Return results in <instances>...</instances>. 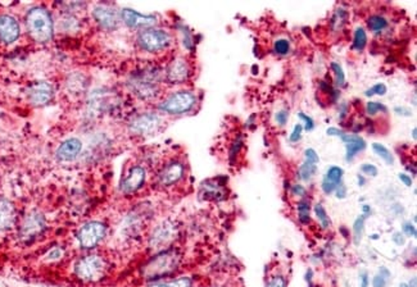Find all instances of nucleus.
Here are the masks:
<instances>
[{
  "mask_svg": "<svg viewBox=\"0 0 417 287\" xmlns=\"http://www.w3.org/2000/svg\"><path fill=\"white\" fill-rule=\"evenodd\" d=\"M180 261L182 254L177 249L159 251L143 266L142 276L151 282L167 278L177 270Z\"/></svg>",
  "mask_w": 417,
  "mask_h": 287,
  "instance_id": "f257e3e1",
  "label": "nucleus"
},
{
  "mask_svg": "<svg viewBox=\"0 0 417 287\" xmlns=\"http://www.w3.org/2000/svg\"><path fill=\"white\" fill-rule=\"evenodd\" d=\"M25 25L28 36L37 44H48L55 36V21L44 7L39 6L30 9L25 17Z\"/></svg>",
  "mask_w": 417,
  "mask_h": 287,
  "instance_id": "f03ea898",
  "label": "nucleus"
},
{
  "mask_svg": "<svg viewBox=\"0 0 417 287\" xmlns=\"http://www.w3.org/2000/svg\"><path fill=\"white\" fill-rule=\"evenodd\" d=\"M162 75L155 68H144L135 72L127 81L130 91L140 100H153L161 95Z\"/></svg>",
  "mask_w": 417,
  "mask_h": 287,
  "instance_id": "7ed1b4c3",
  "label": "nucleus"
},
{
  "mask_svg": "<svg viewBox=\"0 0 417 287\" xmlns=\"http://www.w3.org/2000/svg\"><path fill=\"white\" fill-rule=\"evenodd\" d=\"M198 106V95L193 90L182 89L166 95L158 103V110L167 116H184Z\"/></svg>",
  "mask_w": 417,
  "mask_h": 287,
  "instance_id": "20e7f679",
  "label": "nucleus"
},
{
  "mask_svg": "<svg viewBox=\"0 0 417 287\" xmlns=\"http://www.w3.org/2000/svg\"><path fill=\"white\" fill-rule=\"evenodd\" d=\"M173 37L170 31L159 27L140 30L136 35V45L142 52L149 54L161 53L173 45Z\"/></svg>",
  "mask_w": 417,
  "mask_h": 287,
  "instance_id": "39448f33",
  "label": "nucleus"
},
{
  "mask_svg": "<svg viewBox=\"0 0 417 287\" xmlns=\"http://www.w3.org/2000/svg\"><path fill=\"white\" fill-rule=\"evenodd\" d=\"M107 260L99 254H88L76 261L75 275L82 282H98L107 273Z\"/></svg>",
  "mask_w": 417,
  "mask_h": 287,
  "instance_id": "423d86ee",
  "label": "nucleus"
},
{
  "mask_svg": "<svg viewBox=\"0 0 417 287\" xmlns=\"http://www.w3.org/2000/svg\"><path fill=\"white\" fill-rule=\"evenodd\" d=\"M164 126V117L157 112H143L131 117L127 130L133 136L148 137L157 134Z\"/></svg>",
  "mask_w": 417,
  "mask_h": 287,
  "instance_id": "0eeeda50",
  "label": "nucleus"
},
{
  "mask_svg": "<svg viewBox=\"0 0 417 287\" xmlns=\"http://www.w3.org/2000/svg\"><path fill=\"white\" fill-rule=\"evenodd\" d=\"M46 230V219L37 210H32L23 217L19 224V239L23 242L34 241Z\"/></svg>",
  "mask_w": 417,
  "mask_h": 287,
  "instance_id": "6e6552de",
  "label": "nucleus"
},
{
  "mask_svg": "<svg viewBox=\"0 0 417 287\" xmlns=\"http://www.w3.org/2000/svg\"><path fill=\"white\" fill-rule=\"evenodd\" d=\"M107 227L99 221H91L84 224L77 231L76 239L79 245L84 250H91L99 245L101 240L106 237Z\"/></svg>",
  "mask_w": 417,
  "mask_h": 287,
  "instance_id": "1a4fd4ad",
  "label": "nucleus"
},
{
  "mask_svg": "<svg viewBox=\"0 0 417 287\" xmlns=\"http://www.w3.org/2000/svg\"><path fill=\"white\" fill-rule=\"evenodd\" d=\"M177 232L179 228L176 224L171 221H164L162 224H158L153 230V232L151 233L149 248L157 253L170 249L171 244L176 240Z\"/></svg>",
  "mask_w": 417,
  "mask_h": 287,
  "instance_id": "9d476101",
  "label": "nucleus"
},
{
  "mask_svg": "<svg viewBox=\"0 0 417 287\" xmlns=\"http://www.w3.org/2000/svg\"><path fill=\"white\" fill-rule=\"evenodd\" d=\"M191 77V62L182 55L173 58L164 70V81L170 85H182L188 82Z\"/></svg>",
  "mask_w": 417,
  "mask_h": 287,
  "instance_id": "9b49d317",
  "label": "nucleus"
},
{
  "mask_svg": "<svg viewBox=\"0 0 417 287\" xmlns=\"http://www.w3.org/2000/svg\"><path fill=\"white\" fill-rule=\"evenodd\" d=\"M26 97L34 107H44L55 98V88L48 81H37L28 86Z\"/></svg>",
  "mask_w": 417,
  "mask_h": 287,
  "instance_id": "f8f14e48",
  "label": "nucleus"
},
{
  "mask_svg": "<svg viewBox=\"0 0 417 287\" xmlns=\"http://www.w3.org/2000/svg\"><path fill=\"white\" fill-rule=\"evenodd\" d=\"M93 18L97 25L104 31H115L121 23L119 12L108 4L95 6L93 9Z\"/></svg>",
  "mask_w": 417,
  "mask_h": 287,
  "instance_id": "ddd939ff",
  "label": "nucleus"
},
{
  "mask_svg": "<svg viewBox=\"0 0 417 287\" xmlns=\"http://www.w3.org/2000/svg\"><path fill=\"white\" fill-rule=\"evenodd\" d=\"M146 179V172L142 166H133L127 170L126 175L119 184V190L124 195H133L136 191L144 186Z\"/></svg>",
  "mask_w": 417,
  "mask_h": 287,
  "instance_id": "4468645a",
  "label": "nucleus"
},
{
  "mask_svg": "<svg viewBox=\"0 0 417 287\" xmlns=\"http://www.w3.org/2000/svg\"><path fill=\"white\" fill-rule=\"evenodd\" d=\"M185 176V166L180 161H168L164 164L159 170L157 179L159 186L162 188H171L173 185L179 184Z\"/></svg>",
  "mask_w": 417,
  "mask_h": 287,
  "instance_id": "2eb2a0df",
  "label": "nucleus"
},
{
  "mask_svg": "<svg viewBox=\"0 0 417 287\" xmlns=\"http://www.w3.org/2000/svg\"><path fill=\"white\" fill-rule=\"evenodd\" d=\"M119 18L121 22H124L127 27L139 28V31L149 27H155L157 23V17L155 14H143L131 8L121 9Z\"/></svg>",
  "mask_w": 417,
  "mask_h": 287,
  "instance_id": "dca6fc26",
  "label": "nucleus"
},
{
  "mask_svg": "<svg viewBox=\"0 0 417 287\" xmlns=\"http://www.w3.org/2000/svg\"><path fill=\"white\" fill-rule=\"evenodd\" d=\"M21 35L19 22L12 14H0V43L10 45L16 43Z\"/></svg>",
  "mask_w": 417,
  "mask_h": 287,
  "instance_id": "f3484780",
  "label": "nucleus"
},
{
  "mask_svg": "<svg viewBox=\"0 0 417 287\" xmlns=\"http://www.w3.org/2000/svg\"><path fill=\"white\" fill-rule=\"evenodd\" d=\"M109 104H112L110 94L107 89H95L88 95V110L93 116L103 115L109 110Z\"/></svg>",
  "mask_w": 417,
  "mask_h": 287,
  "instance_id": "a211bd4d",
  "label": "nucleus"
},
{
  "mask_svg": "<svg viewBox=\"0 0 417 287\" xmlns=\"http://www.w3.org/2000/svg\"><path fill=\"white\" fill-rule=\"evenodd\" d=\"M82 149H84V145L80 139L70 137L58 146L55 155H57L58 161H73L79 158V155L82 152Z\"/></svg>",
  "mask_w": 417,
  "mask_h": 287,
  "instance_id": "6ab92c4d",
  "label": "nucleus"
},
{
  "mask_svg": "<svg viewBox=\"0 0 417 287\" xmlns=\"http://www.w3.org/2000/svg\"><path fill=\"white\" fill-rule=\"evenodd\" d=\"M17 222L16 206L7 197H0V233L10 230Z\"/></svg>",
  "mask_w": 417,
  "mask_h": 287,
  "instance_id": "aec40b11",
  "label": "nucleus"
},
{
  "mask_svg": "<svg viewBox=\"0 0 417 287\" xmlns=\"http://www.w3.org/2000/svg\"><path fill=\"white\" fill-rule=\"evenodd\" d=\"M340 139H342V141L345 145V161H353L356 155L358 152H363L366 149V146H367L365 139H362L358 135L343 132L342 136H340Z\"/></svg>",
  "mask_w": 417,
  "mask_h": 287,
  "instance_id": "412c9836",
  "label": "nucleus"
},
{
  "mask_svg": "<svg viewBox=\"0 0 417 287\" xmlns=\"http://www.w3.org/2000/svg\"><path fill=\"white\" fill-rule=\"evenodd\" d=\"M345 176V170L339 166H331L329 167L321 182V188L324 191V194L330 195L336 191V188L342 184V179Z\"/></svg>",
  "mask_w": 417,
  "mask_h": 287,
  "instance_id": "4be33fe9",
  "label": "nucleus"
},
{
  "mask_svg": "<svg viewBox=\"0 0 417 287\" xmlns=\"http://www.w3.org/2000/svg\"><path fill=\"white\" fill-rule=\"evenodd\" d=\"M88 88V80L81 73H73L72 76L67 81V91L71 95H81Z\"/></svg>",
  "mask_w": 417,
  "mask_h": 287,
  "instance_id": "5701e85b",
  "label": "nucleus"
},
{
  "mask_svg": "<svg viewBox=\"0 0 417 287\" xmlns=\"http://www.w3.org/2000/svg\"><path fill=\"white\" fill-rule=\"evenodd\" d=\"M204 197L208 199H221L224 197V186L216 179H208L202 185Z\"/></svg>",
  "mask_w": 417,
  "mask_h": 287,
  "instance_id": "b1692460",
  "label": "nucleus"
},
{
  "mask_svg": "<svg viewBox=\"0 0 417 287\" xmlns=\"http://www.w3.org/2000/svg\"><path fill=\"white\" fill-rule=\"evenodd\" d=\"M146 287H193V281L189 277L158 279V281H152Z\"/></svg>",
  "mask_w": 417,
  "mask_h": 287,
  "instance_id": "393cba45",
  "label": "nucleus"
},
{
  "mask_svg": "<svg viewBox=\"0 0 417 287\" xmlns=\"http://www.w3.org/2000/svg\"><path fill=\"white\" fill-rule=\"evenodd\" d=\"M367 27L374 34H380L388 27V21L380 14H372L367 18Z\"/></svg>",
  "mask_w": 417,
  "mask_h": 287,
  "instance_id": "a878e982",
  "label": "nucleus"
},
{
  "mask_svg": "<svg viewBox=\"0 0 417 287\" xmlns=\"http://www.w3.org/2000/svg\"><path fill=\"white\" fill-rule=\"evenodd\" d=\"M297 210H298V219L302 224H309L311 221V200L307 197H302L297 203Z\"/></svg>",
  "mask_w": 417,
  "mask_h": 287,
  "instance_id": "bb28decb",
  "label": "nucleus"
},
{
  "mask_svg": "<svg viewBox=\"0 0 417 287\" xmlns=\"http://www.w3.org/2000/svg\"><path fill=\"white\" fill-rule=\"evenodd\" d=\"M318 172V164L304 161L298 168V176L302 181H311Z\"/></svg>",
  "mask_w": 417,
  "mask_h": 287,
  "instance_id": "cd10ccee",
  "label": "nucleus"
},
{
  "mask_svg": "<svg viewBox=\"0 0 417 287\" xmlns=\"http://www.w3.org/2000/svg\"><path fill=\"white\" fill-rule=\"evenodd\" d=\"M367 46V32L363 27H357L354 30L353 49L357 52H363Z\"/></svg>",
  "mask_w": 417,
  "mask_h": 287,
  "instance_id": "c85d7f7f",
  "label": "nucleus"
},
{
  "mask_svg": "<svg viewBox=\"0 0 417 287\" xmlns=\"http://www.w3.org/2000/svg\"><path fill=\"white\" fill-rule=\"evenodd\" d=\"M371 148L372 152H375L387 164H389V166L394 164V157H393V154H391V152H390L389 149L385 145H382L380 143H374L371 145Z\"/></svg>",
  "mask_w": 417,
  "mask_h": 287,
  "instance_id": "c756f323",
  "label": "nucleus"
},
{
  "mask_svg": "<svg viewBox=\"0 0 417 287\" xmlns=\"http://www.w3.org/2000/svg\"><path fill=\"white\" fill-rule=\"evenodd\" d=\"M313 212H315V215H316V218H318V224H321V227H322L324 230L330 228L331 221H330L327 210H325V208L322 206V204H316V206H313Z\"/></svg>",
  "mask_w": 417,
  "mask_h": 287,
  "instance_id": "7c9ffc66",
  "label": "nucleus"
},
{
  "mask_svg": "<svg viewBox=\"0 0 417 287\" xmlns=\"http://www.w3.org/2000/svg\"><path fill=\"white\" fill-rule=\"evenodd\" d=\"M365 221L366 217L361 215L358 217L353 224V242L354 245H360V242L362 241L363 232H365Z\"/></svg>",
  "mask_w": 417,
  "mask_h": 287,
  "instance_id": "2f4dec72",
  "label": "nucleus"
},
{
  "mask_svg": "<svg viewBox=\"0 0 417 287\" xmlns=\"http://www.w3.org/2000/svg\"><path fill=\"white\" fill-rule=\"evenodd\" d=\"M273 52L278 55H288L291 53V41L285 37H280L273 43Z\"/></svg>",
  "mask_w": 417,
  "mask_h": 287,
  "instance_id": "473e14b6",
  "label": "nucleus"
},
{
  "mask_svg": "<svg viewBox=\"0 0 417 287\" xmlns=\"http://www.w3.org/2000/svg\"><path fill=\"white\" fill-rule=\"evenodd\" d=\"M331 71L334 72V77H336V85L338 88H342L345 85V73L342 68V66L339 63H331Z\"/></svg>",
  "mask_w": 417,
  "mask_h": 287,
  "instance_id": "72a5a7b5",
  "label": "nucleus"
},
{
  "mask_svg": "<svg viewBox=\"0 0 417 287\" xmlns=\"http://www.w3.org/2000/svg\"><path fill=\"white\" fill-rule=\"evenodd\" d=\"M388 110V108L385 107L382 103H378V101H369L367 104H366V113L369 115V116H375V115H378L379 112H387Z\"/></svg>",
  "mask_w": 417,
  "mask_h": 287,
  "instance_id": "f704fd0d",
  "label": "nucleus"
},
{
  "mask_svg": "<svg viewBox=\"0 0 417 287\" xmlns=\"http://www.w3.org/2000/svg\"><path fill=\"white\" fill-rule=\"evenodd\" d=\"M387 91H388V88H387V85L385 83H382V82H379V83H375L372 88H370L369 90H366L365 91V95L366 97H374V95H385L387 94Z\"/></svg>",
  "mask_w": 417,
  "mask_h": 287,
  "instance_id": "c9c22d12",
  "label": "nucleus"
},
{
  "mask_svg": "<svg viewBox=\"0 0 417 287\" xmlns=\"http://www.w3.org/2000/svg\"><path fill=\"white\" fill-rule=\"evenodd\" d=\"M266 287H287V279L282 275H276V276H272L267 284Z\"/></svg>",
  "mask_w": 417,
  "mask_h": 287,
  "instance_id": "e433bc0d",
  "label": "nucleus"
},
{
  "mask_svg": "<svg viewBox=\"0 0 417 287\" xmlns=\"http://www.w3.org/2000/svg\"><path fill=\"white\" fill-rule=\"evenodd\" d=\"M243 145H244V143H243L242 136H237V139L233 143V146L230 149V159H235L236 157L239 155L240 150H242Z\"/></svg>",
  "mask_w": 417,
  "mask_h": 287,
  "instance_id": "4c0bfd02",
  "label": "nucleus"
},
{
  "mask_svg": "<svg viewBox=\"0 0 417 287\" xmlns=\"http://www.w3.org/2000/svg\"><path fill=\"white\" fill-rule=\"evenodd\" d=\"M288 119H289V110L287 109H280L279 112H276L275 115V122L279 126H285L288 123Z\"/></svg>",
  "mask_w": 417,
  "mask_h": 287,
  "instance_id": "58836bf2",
  "label": "nucleus"
},
{
  "mask_svg": "<svg viewBox=\"0 0 417 287\" xmlns=\"http://www.w3.org/2000/svg\"><path fill=\"white\" fill-rule=\"evenodd\" d=\"M361 172L365 173L366 176H371V177H376L379 175V170L376 166L370 164V163H365L361 166Z\"/></svg>",
  "mask_w": 417,
  "mask_h": 287,
  "instance_id": "ea45409f",
  "label": "nucleus"
},
{
  "mask_svg": "<svg viewBox=\"0 0 417 287\" xmlns=\"http://www.w3.org/2000/svg\"><path fill=\"white\" fill-rule=\"evenodd\" d=\"M302 135H303V126L298 123V125L294 126L291 136H289V141L291 143H298L302 139Z\"/></svg>",
  "mask_w": 417,
  "mask_h": 287,
  "instance_id": "a19ab883",
  "label": "nucleus"
},
{
  "mask_svg": "<svg viewBox=\"0 0 417 287\" xmlns=\"http://www.w3.org/2000/svg\"><path fill=\"white\" fill-rule=\"evenodd\" d=\"M298 117H300V119L304 122V130L306 131H312L313 128H315V121L309 116V115H306V113H303V112H300L298 113Z\"/></svg>",
  "mask_w": 417,
  "mask_h": 287,
  "instance_id": "79ce46f5",
  "label": "nucleus"
},
{
  "mask_svg": "<svg viewBox=\"0 0 417 287\" xmlns=\"http://www.w3.org/2000/svg\"><path fill=\"white\" fill-rule=\"evenodd\" d=\"M402 230H403L405 235H407L408 237H414L415 239L417 236L416 227H415V224H411L409 221L402 224Z\"/></svg>",
  "mask_w": 417,
  "mask_h": 287,
  "instance_id": "37998d69",
  "label": "nucleus"
},
{
  "mask_svg": "<svg viewBox=\"0 0 417 287\" xmlns=\"http://www.w3.org/2000/svg\"><path fill=\"white\" fill-rule=\"evenodd\" d=\"M304 161H309V163H313V164H318L320 158H318V154L316 152L315 149L309 148L304 150Z\"/></svg>",
  "mask_w": 417,
  "mask_h": 287,
  "instance_id": "c03bdc74",
  "label": "nucleus"
},
{
  "mask_svg": "<svg viewBox=\"0 0 417 287\" xmlns=\"http://www.w3.org/2000/svg\"><path fill=\"white\" fill-rule=\"evenodd\" d=\"M291 191L294 197H306V194H307V188H304L303 185H300V184L293 185Z\"/></svg>",
  "mask_w": 417,
  "mask_h": 287,
  "instance_id": "a18cd8bd",
  "label": "nucleus"
},
{
  "mask_svg": "<svg viewBox=\"0 0 417 287\" xmlns=\"http://www.w3.org/2000/svg\"><path fill=\"white\" fill-rule=\"evenodd\" d=\"M388 284V277L384 275L378 273L375 277L372 278V287H385Z\"/></svg>",
  "mask_w": 417,
  "mask_h": 287,
  "instance_id": "49530a36",
  "label": "nucleus"
},
{
  "mask_svg": "<svg viewBox=\"0 0 417 287\" xmlns=\"http://www.w3.org/2000/svg\"><path fill=\"white\" fill-rule=\"evenodd\" d=\"M394 112L396 115L402 117H411L412 116V110L409 108L406 107H396L394 108Z\"/></svg>",
  "mask_w": 417,
  "mask_h": 287,
  "instance_id": "de8ad7c7",
  "label": "nucleus"
},
{
  "mask_svg": "<svg viewBox=\"0 0 417 287\" xmlns=\"http://www.w3.org/2000/svg\"><path fill=\"white\" fill-rule=\"evenodd\" d=\"M398 179H400V182H403L405 186H407V188H411V186L414 185V181H412L411 176L407 175V173H399Z\"/></svg>",
  "mask_w": 417,
  "mask_h": 287,
  "instance_id": "09e8293b",
  "label": "nucleus"
},
{
  "mask_svg": "<svg viewBox=\"0 0 417 287\" xmlns=\"http://www.w3.org/2000/svg\"><path fill=\"white\" fill-rule=\"evenodd\" d=\"M334 192H336L338 199H345V197H347V188H345L343 184H340V185L336 188Z\"/></svg>",
  "mask_w": 417,
  "mask_h": 287,
  "instance_id": "8fccbe9b",
  "label": "nucleus"
},
{
  "mask_svg": "<svg viewBox=\"0 0 417 287\" xmlns=\"http://www.w3.org/2000/svg\"><path fill=\"white\" fill-rule=\"evenodd\" d=\"M393 241L396 242L398 246H402V245H405V242H406V239H405V235L400 232H396L393 235Z\"/></svg>",
  "mask_w": 417,
  "mask_h": 287,
  "instance_id": "3c124183",
  "label": "nucleus"
},
{
  "mask_svg": "<svg viewBox=\"0 0 417 287\" xmlns=\"http://www.w3.org/2000/svg\"><path fill=\"white\" fill-rule=\"evenodd\" d=\"M343 132H345L343 130L336 128V127H329L327 130V134L329 135V136H336V137H340Z\"/></svg>",
  "mask_w": 417,
  "mask_h": 287,
  "instance_id": "603ef678",
  "label": "nucleus"
},
{
  "mask_svg": "<svg viewBox=\"0 0 417 287\" xmlns=\"http://www.w3.org/2000/svg\"><path fill=\"white\" fill-rule=\"evenodd\" d=\"M360 282H361V287H369L370 285V278L366 272H362L360 275Z\"/></svg>",
  "mask_w": 417,
  "mask_h": 287,
  "instance_id": "864d4df0",
  "label": "nucleus"
},
{
  "mask_svg": "<svg viewBox=\"0 0 417 287\" xmlns=\"http://www.w3.org/2000/svg\"><path fill=\"white\" fill-rule=\"evenodd\" d=\"M362 212V215H365L367 218V215H371V208H370V206H363Z\"/></svg>",
  "mask_w": 417,
  "mask_h": 287,
  "instance_id": "5fc2aeb1",
  "label": "nucleus"
},
{
  "mask_svg": "<svg viewBox=\"0 0 417 287\" xmlns=\"http://www.w3.org/2000/svg\"><path fill=\"white\" fill-rule=\"evenodd\" d=\"M345 116H347V104L345 103L340 106V118L343 119Z\"/></svg>",
  "mask_w": 417,
  "mask_h": 287,
  "instance_id": "6e6d98bb",
  "label": "nucleus"
},
{
  "mask_svg": "<svg viewBox=\"0 0 417 287\" xmlns=\"http://www.w3.org/2000/svg\"><path fill=\"white\" fill-rule=\"evenodd\" d=\"M379 273L384 275L385 277H390V272L388 270V269L385 268V267H381L380 270H379Z\"/></svg>",
  "mask_w": 417,
  "mask_h": 287,
  "instance_id": "4d7b16f0",
  "label": "nucleus"
},
{
  "mask_svg": "<svg viewBox=\"0 0 417 287\" xmlns=\"http://www.w3.org/2000/svg\"><path fill=\"white\" fill-rule=\"evenodd\" d=\"M365 184H366V179H365V177H363V176H361V175H360V176H358V185H360V186H363Z\"/></svg>",
  "mask_w": 417,
  "mask_h": 287,
  "instance_id": "13d9d810",
  "label": "nucleus"
},
{
  "mask_svg": "<svg viewBox=\"0 0 417 287\" xmlns=\"http://www.w3.org/2000/svg\"><path fill=\"white\" fill-rule=\"evenodd\" d=\"M408 285H409V287H417L416 286V277L412 278V279H411V281H409V284H408Z\"/></svg>",
  "mask_w": 417,
  "mask_h": 287,
  "instance_id": "bf43d9fd",
  "label": "nucleus"
},
{
  "mask_svg": "<svg viewBox=\"0 0 417 287\" xmlns=\"http://www.w3.org/2000/svg\"><path fill=\"white\" fill-rule=\"evenodd\" d=\"M417 128L415 127L414 130H412V137H414V140H416L417 139Z\"/></svg>",
  "mask_w": 417,
  "mask_h": 287,
  "instance_id": "052dcab7",
  "label": "nucleus"
},
{
  "mask_svg": "<svg viewBox=\"0 0 417 287\" xmlns=\"http://www.w3.org/2000/svg\"><path fill=\"white\" fill-rule=\"evenodd\" d=\"M340 231H342V233L345 235V237H348V235H347V231H345V228H340Z\"/></svg>",
  "mask_w": 417,
  "mask_h": 287,
  "instance_id": "680f3d73",
  "label": "nucleus"
},
{
  "mask_svg": "<svg viewBox=\"0 0 417 287\" xmlns=\"http://www.w3.org/2000/svg\"><path fill=\"white\" fill-rule=\"evenodd\" d=\"M399 287H409V285H408V284H405V282H403V284H400V285H399Z\"/></svg>",
  "mask_w": 417,
  "mask_h": 287,
  "instance_id": "e2e57ef3",
  "label": "nucleus"
}]
</instances>
